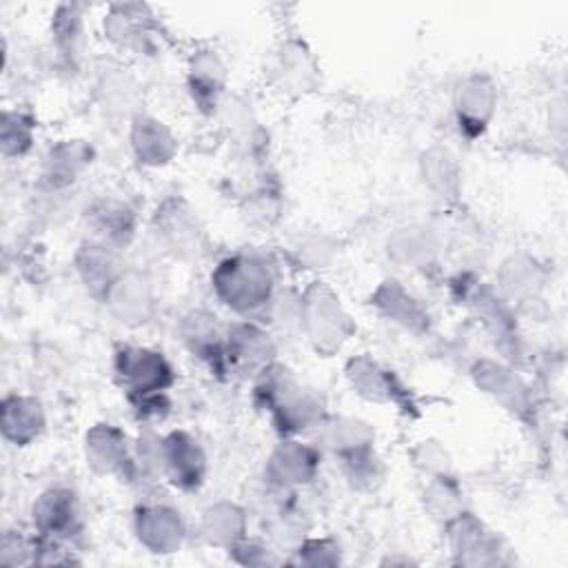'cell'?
Returning <instances> with one entry per match:
<instances>
[{
    "label": "cell",
    "instance_id": "1",
    "mask_svg": "<svg viewBox=\"0 0 568 568\" xmlns=\"http://www.w3.org/2000/svg\"><path fill=\"white\" fill-rule=\"evenodd\" d=\"M211 291L215 300L240 317L266 311L277 295V262L255 248H240L224 255L211 271Z\"/></svg>",
    "mask_w": 568,
    "mask_h": 568
},
{
    "label": "cell",
    "instance_id": "2",
    "mask_svg": "<svg viewBox=\"0 0 568 568\" xmlns=\"http://www.w3.org/2000/svg\"><path fill=\"white\" fill-rule=\"evenodd\" d=\"M297 317L306 342L322 357L339 353L357 331L339 295L320 280H313L297 293Z\"/></svg>",
    "mask_w": 568,
    "mask_h": 568
},
{
    "label": "cell",
    "instance_id": "3",
    "mask_svg": "<svg viewBox=\"0 0 568 568\" xmlns=\"http://www.w3.org/2000/svg\"><path fill=\"white\" fill-rule=\"evenodd\" d=\"M113 375L126 399L169 393L178 382L171 359L162 351L140 344H120L115 348Z\"/></svg>",
    "mask_w": 568,
    "mask_h": 568
},
{
    "label": "cell",
    "instance_id": "4",
    "mask_svg": "<svg viewBox=\"0 0 568 568\" xmlns=\"http://www.w3.org/2000/svg\"><path fill=\"white\" fill-rule=\"evenodd\" d=\"M82 453L87 466L100 477H115L124 484H133L140 477L133 442L111 422H98L87 428Z\"/></svg>",
    "mask_w": 568,
    "mask_h": 568
},
{
    "label": "cell",
    "instance_id": "5",
    "mask_svg": "<svg viewBox=\"0 0 568 568\" xmlns=\"http://www.w3.org/2000/svg\"><path fill=\"white\" fill-rule=\"evenodd\" d=\"M344 375L353 393L364 402L379 404V406H395L404 413H413L417 408L415 395L404 384V379L393 368L377 362L368 353L348 357L344 366Z\"/></svg>",
    "mask_w": 568,
    "mask_h": 568
},
{
    "label": "cell",
    "instance_id": "6",
    "mask_svg": "<svg viewBox=\"0 0 568 568\" xmlns=\"http://www.w3.org/2000/svg\"><path fill=\"white\" fill-rule=\"evenodd\" d=\"M444 532L453 561L459 566H499L508 561L501 537L468 508L446 521Z\"/></svg>",
    "mask_w": 568,
    "mask_h": 568
},
{
    "label": "cell",
    "instance_id": "7",
    "mask_svg": "<svg viewBox=\"0 0 568 568\" xmlns=\"http://www.w3.org/2000/svg\"><path fill=\"white\" fill-rule=\"evenodd\" d=\"M151 231L164 253L175 260H197L204 251V229L182 197H166L151 217Z\"/></svg>",
    "mask_w": 568,
    "mask_h": 568
},
{
    "label": "cell",
    "instance_id": "8",
    "mask_svg": "<svg viewBox=\"0 0 568 568\" xmlns=\"http://www.w3.org/2000/svg\"><path fill=\"white\" fill-rule=\"evenodd\" d=\"M322 448L302 437H280L264 462V484L284 490H300L317 479Z\"/></svg>",
    "mask_w": 568,
    "mask_h": 568
},
{
    "label": "cell",
    "instance_id": "9",
    "mask_svg": "<svg viewBox=\"0 0 568 568\" xmlns=\"http://www.w3.org/2000/svg\"><path fill=\"white\" fill-rule=\"evenodd\" d=\"M499 91L488 73H470L462 78L453 91V118L457 133L466 140L481 138L495 113Z\"/></svg>",
    "mask_w": 568,
    "mask_h": 568
},
{
    "label": "cell",
    "instance_id": "10",
    "mask_svg": "<svg viewBox=\"0 0 568 568\" xmlns=\"http://www.w3.org/2000/svg\"><path fill=\"white\" fill-rule=\"evenodd\" d=\"M82 506L80 497L69 486H49L31 504V530L36 535L75 541L82 535Z\"/></svg>",
    "mask_w": 568,
    "mask_h": 568
},
{
    "label": "cell",
    "instance_id": "11",
    "mask_svg": "<svg viewBox=\"0 0 568 568\" xmlns=\"http://www.w3.org/2000/svg\"><path fill=\"white\" fill-rule=\"evenodd\" d=\"M224 348L229 373L255 377L277 359V344L273 335L255 320L242 317L224 328Z\"/></svg>",
    "mask_w": 568,
    "mask_h": 568
},
{
    "label": "cell",
    "instance_id": "12",
    "mask_svg": "<svg viewBox=\"0 0 568 568\" xmlns=\"http://www.w3.org/2000/svg\"><path fill=\"white\" fill-rule=\"evenodd\" d=\"M470 379L479 393L490 397L513 417H528L532 413V393L521 375L501 359L479 357L470 366Z\"/></svg>",
    "mask_w": 568,
    "mask_h": 568
},
{
    "label": "cell",
    "instance_id": "13",
    "mask_svg": "<svg viewBox=\"0 0 568 568\" xmlns=\"http://www.w3.org/2000/svg\"><path fill=\"white\" fill-rule=\"evenodd\" d=\"M133 535L151 555H173L184 546L189 528L175 506L144 501L133 510Z\"/></svg>",
    "mask_w": 568,
    "mask_h": 568
},
{
    "label": "cell",
    "instance_id": "14",
    "mask_svg": "<svg viewBox=\"0 0 568 568\" xmlns=\"http://www.w3.org/2000/svg\"><path fill=\"white\" fill-rule=\"evenodd\" d=\"M162 470L173 488L197 493L209 473V459L202 444L189 430H169L162 435Z\"/></svg>",
    "mask_w": 568,
    "mask_h": 568
},
{
    "label": "cell",
    "instance_id": "15",
    "mask_svg": "<svg viewBox=\"0 0 568 568\" xmlns=\"http://www.w3.org/2000/svg\"><path fill=\"white\" fill-rule=\"evenodd\" d=\"M371 306L382 315L388 324L422 337L430 331L433 317L430 311L422 304V300L406 288L399 280L386 277L371 293Z\"/></svg>",
    "mask_w": 568,
    "mask_h": 568
},
{
    "label": "cell",
    "instance_id": "16",
    "mask_svg": "<svg viewBox=\"0 0 568 568\" xmlns=\"http://www.w3.org/2000/svg\"><path fill=\"white\" fill-rule=\"evenodd\" d=\"M102 304L124 326H142L153 317L155 291L146 273L135 268H124L120 277L106 291Z\"/></svg>",
    "mask_w": 568,
    "mask_h": 568
},
{
    "label": "cell",
    "instance_id": "17",
    "mask_svg": "<svg viewBox=\"0 0 568 568\" xmlns=\"http://www.w3.org/2000/svg\"><path fill=\"white\" fill-rule=\"evenodd\" d=\"M104 38L131 53H146L153 47L155 16L149 4L142 2H115L102 18Z\"/></svg>",
    "mask_w": 568,
    "mask_h": 568
},
{
    "label": "cell",
    "instance_id": "18",
    "mask_svg": "<svg viewBox=\"0 0 568 568\" xmlns=\"http://www.w3.org/2000/svg\"><path fill=\"white\" fill-rule=\"evenodd\" d=\"M226 64L222 55L211 49H197L186 62V91L202 115H215L226 98Z\"/></svg>",
    "mask_w": 568,
    "mask_h": 568
},
{
    "label": "cell",
    "instance_id": "19",
    "mask_svg": "<svg viewBox=\"0 0 568 568\" xmlns=\"http://www.w3.org/2000/svg\"><path fill=\"white\" fill-rule=\"evenodd\" d=\"M180 342L184 348L204 364L213 375L229 373L226 348H224V328L215 317L202 308H191L180 317L178 324Z\"/></svg>",
    "mask_w": 568,
    "mask_h": 568
},
{
    "label": "cell",
    "instance_id": "20",
    "mask_svg": "<svg viewBox=\"0 0 568 568\" xmlns=\"http://www.w3.org/2000/svg\"><path fill=\"white\" fill-rule=\"evenodd\" d=\"M95 149L82 138H67L51 144L40 164V182L47 191H67L93 164Z\"/></svg>",
    "mask_w": 568,
    "mask_h": 568
},
{
    "label": "cell",
    "instance_id": "21",
    "mask_svg": "<svg viewBox=\"0 0 568 568\" xmlns=\"http://www.w3.org/2000/svg\"><path fill=\"white\" fill-rule=\"evenodd\" d=\"M47 430V408L29 393H7L0 404L2 439L16 448L36 444Z\"/></svg>",
    "mask_w": 568,
    "mask_h": 568
},
{
    "label": "cell",
    "instance_id": "22",
    "mask_svg": "<svg viewBox=\"0 0 568 568\" xmlns=\"http://www.w3.org/2000/svg\"><path fill=\"white\" fill-rule=\"evenodd\" d=\"M129 144L138 164L146 169H162L178 155V138L166 122L151 113H133L129 122Z\"/></svg>",
    "mask_w": 568,
    "mask_h": 568
},
{
    "label": "cell",
    "instance_id": "23",
    "mask_svg": "<svg viewBox=\"0 0 568 568\" xmlns=\"http://www.w3.org/2000/svg\"><path fill=\"white\" fill-rule=\"evenodd\" d=\"M87 224L93 233L91 240L122 251L138 233V211L122 197L104 195L87 209Z\"/></svg>",
    "mask_w": 568,
    "mask_h": 568
},
{
    "label": "cell",
    "instance_id": "24",
    "mask_svg": "<svg viewBox=\"0 0 568 568\" xmlns=\"http://www.w3.org/2000/svg\"><path fill=\"white\" fill-rule=\"evenodd\" d=\"M73 266L87 293L100 302L104 300L111 284L126 268L118 248L91 237L78 246L73 255Z\"/></svg>",
    "mask_w": 568,
    "mask_h": 568
},
{
    "label": "cell",
    "instance_id": "25",
    "mask_svg": "<svg viewBox=\"0 0 568 568\" xmlns=\"http://www.w3.org/2000/svg\"><path fill=\"white\" fill-rule=\"evenodd\" d=\"M326 417L328 413L324 399L306 386H300L288 399L268 413L277 437H302L306 433H317Z\"/></svg>",
    "mask_w": 568,
    "mask_h": 568
},
{
    "label": "cell",
    "instance_id": "26",
    "mask_svg": "<svg viewBox=\"0 0 568 568\" xmlns=\"http://www.w3.org/2000/svg\"><path fill=\"white\" fill-rule=\"evenodd\" d=\"M268 73L273 78V84L286 93H304L317 82V64L313 60V53L306 49L304 42L293 38L284 40L275 49Z\"/></svg>",
    "mask_w": 568,
    "mask_h": 568
},
{
    "label": "cell",
    "instance_id": "27",
    "mask_svg": "<svg viewBox=\"0 0 568 568\" xmlns=\"http://www.w3.org/2000/svg\"><path fill=\"white\" fill-rule=\"evenodd\" d=\"M197 532L209 546L229 550L248 535V513L231 499H217L200 513Z\"/></svg>",
    "mask_w": 568,
    "mask_h": 568
},
{
    "label": "cell",
    "instance_id": "28",
    "mask_svg": "<svg viewBox=\"0 0 568 568\" xmlns=\"http://www.w3.org/2000/svg\"><path fill=\"white\" fill-rule=\"evenodd\" d=\"M320 448L331 453L335 459L348 453L375 446L377 433L371 422L351 415H328L317 428Z\"/></svg>",
    "mask_w": 568,
    "mask_h": 568
},
{
    "label": "cell",
    "instance_id": "29",
    "mask_svg": "<svg viewBox=\"0 0 568 568\" xmlns=\"http://www.w3.org/2000/svg\"><path fill=\"white\" fill-rule=\"evenodd\" d=\"M388 257L408 271H426L437 262L439 244L430 229L410 224L397 229L386 244Z\"/></svg>",
    "mask_w": 568,
    "mask_h": 568
},
{
    "label": "cell",
    "instance_id": "30",
    "mask_svg": "<svg viewBox=\"0 0 568 568\" xmlns=\"http://www.w3.org/2000/svg\"><path fill=\"white\" fill-rule=\"evenodd\" d=\"M462 164L446 146H428L419 155V175L439 200H457L462 193Z\"/></svg>",
    "mask_w": 568,
    "mask_h": 568
},
{
    "label": "cell",
    "instance_id": "31",
    "mask_svg": "<svg viewBox=\"0 0 568 568\" xmlns=\"http://www.w3.org/2000/svg\"><path fill=\"white\" fill-rule=\"evenodd\" d=\"M300 386L302 382L297 379V375L286 364L275 359L253 377V388H251L253 404L255 408L268 415L277 404L288 399Z\"/></svg>",
    "mask_w": 568,
    "mask_h": 568
},
{
    "label": "cell",
    "instance_id": "32",
    "mask_svg": "<svg viewBox=\"0 0 568 568\" xmlns=\"http://www.w3.org/2000/svg\"><path fill=\"white\" fill-rule=\"evenodd\" d=\"M53 47L67 67H75L84 44V18L78 4H60L51 16Z\"/></svg>",
    "mask_w": 568,
    "mask_h": 568
},
{
    "label": "cell",
    "instance_id": "33",
    "mask_svg": "<svg viewBox=\"0 0 568 568\" xmlns=\"http://www.w3.org/2000/svg\"><path fill=\"white\" fill-rule=\"evenodd\" d=\"M422 499H424V508L428 510V515L435 521H439L442 526L466 508L462 484L457 481V477L453 473L426 477Z\"/></svg>",
    "mask_w": 568,
    "mask_h": 568
},
{
    "label": "cell",
    "instance_id": "34",
    "mask_svg": "<svg viewBox=\"0 0 568 568\" xmlns=\"http://www.w3.org/2000/svg\"><path fill=\"white\" fill-rule=\"evenodd\" d=\"M544 286V271L535 260L526 255H513L499 271V295L508 300H521L535 295Z\"/></svg>",
    "mask_w": 568,
    "mask_h": 568
},
{
    "label": "cell",
    "instance_id": "35",
    "mask_svg": "<svg viewBox=\"0 0 568 568\" xmlns=\"http://www.w3.org/2000/svg\"><path fill=\"white\" fill-rule=\"evenodd\" d=\"M36 118L27 109H4L0 118V151L4 158H24L36 142Z\"/></svg>",
    "mask_w": 568,
    "mask_h": 568
},
{
    "label": "cell",
    "instance_id": "36",
    "mask_svg": "<svg viewBox=\"0 0 568 568\" xmlns=\"http://www.w3.org/2000/svg\"><path fill=\"white\" fill-rule=\"evenodd\" d=\"M344 479L355 488V490H375L386 475L384 462L377 455V448H362L355 453H348L344 457L335 459Z\"/></svg>",
    "mask_w": 568,
    "mask_h": 568
},
{
    "label": "cell",
    "instance_id": "37",
    "mask_svg": "<svg viewBox=\"0 0 568 568\" xmlns=\"http://www.w3.org/2000/svg\"><path fill=\"white\" fill-rule=\"evenodd\" d=\"M288 564L295 566H339L344 561L342 546L333 537H302L291 548Z\"/></svg>",
    "mask_w": 568,
    "mask_h": 568
},
{
    "label": "cell",
    "instance_id": "38",
    "mask_svg": "<svg viewBox=\"0 0 568 568\" xmlns=\"http://www.w3.org/2000/svg\"><path fill=\"white\" fill-rule=\"evenodd\" d=\"M229 559L240 566H277L284 564V557L277 555L275 546L257 539V537H242L237 544H233L229 550Z\"/></svg>",
    "mask_w": 568,
    "mask_h": 568
},
{
    "label": "cell",
    "instance_id": "39",
    "mask_svg": "<svg viewBox=\"0 0 568 568\" xmlns=\"http://www.w3.org/2000/svg\"><path fill=\"white\" fill-rule=\"evenodd\" d=\"M410 457H413L415 468L422 470L426 477L453 473V464H450L448 450L444 448V444H439L435 439L417 442V446L410 450Z\"/></svg>",
    "mask_w": 568,
    "mask_h": 568
},
{
    "label": "cell",
    "instance_id": "40",
    "mask_svg": "<svg viewBox=\"0 0 568 568\" xmlns=\"http://www.w3.org/2000/svg\"><path fill=\"white\" fill-rule=\"evenodd\" d=\"M33 546L36 537L22 535L20 530H7L2 537V550H0V564L2 566H33Z\"/></svg>",
    "mask_w": 568,
    "mask_h": 568
},
{
    "label": "cell",
    "instance_id": "41",
    "mask_svg": "<svg viewBox=\"0 0 568 568\" xmlns=\"http://www.w3.org/2000/svg\"><path fill=\"white\" fill-rule=\"evenodd\" d=\"M333 246L326 240H311L304 246H300V260L308 264V268H322L331 262Z\"/></svg>",
    "mask_w": 568,
    "mask_h": 568
},
{
    "label": "cell",
    "instance_id": "42",
    "mask_svg": "<svg viewBox=\"0 0 568 568\" xmlns=\"http://www.w3.org/2000/svg\"><path fill=\"white\" fill-rule=\"evenodd\" d=\"M382 564H390V566H395V564H413V559L410 557H388Z\"/></svg>",
    "mask_w": 568,
    "mask_h": 568
}]
</instances>
